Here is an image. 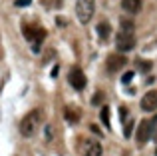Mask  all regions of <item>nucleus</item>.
I'll return each mask as SVG.
<instances>
[{
  "instance_id": "nucleus-1",
  "label": "nucleus",
  "mask_w": 157,
  "mask_h": 156,
  "mask_svg": "<svg viewBox=\"0 0 157 156\" xmlns=\"http://www.w3.org/2000/svg\"><path fill=\"white\" fill-rule=\"evenodd\" d=\"M40 124H42V110L36 108L32 110V112H28L26 116L22 118V122H20V134L22 136H34L36 130L40 128Z\"/></svg>"
},
{
  "instance_id": "nucleus-2",
  "label": "nucleus",
  "mask_w": 157,
  "mask_h": 156,
  "mask_svg": "<svg viewBox=\"0 0 157 156\" xmlns=\"http://www.w3.org/2000/svg\"><path fill=\"white\" fill-rule=\"evenodd\" d=\"M46 34V28L38 26V24H24V38L34 44V52H40V44L44 42Z\"/></svg>"
},
{
  "instance_id": "nucleus-3",
  "label": "nucleus",
  "mask_w": 157,
  "mask_h": 156,
  "mask_svg": "<svg viewBox=\"0 0 157 156\" xmlns=\"http://www.w3.org/2000/svg\"><path fill=\"white\" fill-rule=\"evenodd\" d=\"M96 12V0H76V16L82 24H88Z\"/></svg>"
},
{
  "instance_id": "nucleus-4",
  "label": "nucleus",
  "mask_w": 157,
  "mask_h": 156,
  "mask_svg": "<svg viewBox=\"0 0 157 156\" xmlns=\"http://www.w3.org/2000/svg\"><path fill=\"white\" fill-rule=\"evenodd\" d=\"M115 46H117L119 54L133 50L135 48V34L133 30H119V34L115 36Z\"/></svg>"
},
{
  "instance_id": "nucleus-5",
  "label": "nucleus",
  "mask_w": 157,
  "mask_h": 156,
  "mask_svg": "<svg viewBox=\"0 0 157 156\" xmlns=\"http://www.w3.org/2000/svg\"><path fill=\"white\" fill-rule=\"evenodd\" d=\"M68 82H70V86H72V88L84 90L86 84H88V78H86V74H84V70H82V68L74 66L72 70H70V74H68Z\"/></svg>"
},
{
  "instance_id": "nucleus-6",
  "label": "nucleus",
  "mask_w": 157,
  "mask_h": 156,
  "mask_svg": "<svg viewBox=\"0 0 157 156\" xmlns=\"http://www.w3.org/2000/svg\"><path fill=\"white\" fill-rule=\"evenodd\" d=\"M123 66H127L125 54H109V56L105 58V68H107V72H117V70H121Z\"/></svg>"
},
{
  "instance_id": "nucleus-7",
  "label": "nucleus",
  "mask_w": 157,
  "mask_h": 156,
  "mask_svg": "<svg viewBox=\"0 0 157 156\" xmlns=\"http://www.w3.org/2000/svg\"><path fill=\"white\" fill-rule=\"evenodd\" d=\"M153 136V122L151 120H141L139 122V128H137V142L139 144H145L149 138Z\"/></svg>"
},
{
  "instance_id": "nucleus-8",
  "label": "nucleus",
  "mask_w": 157,
  "mask_h": 156,
  "mask_svg": "<svg viewBox=\"0 0 157 156\" xmlns=\"http://www.w3.org/2000/svg\"><path fill=\"white\" fill-rule=\"evenodd\" d=\"M141 108L145 110V112H155L157 110V90H149V92L141 98Z\"/></svg>"
},
{
  "instance_id": "nucleus-9",
  "label": "nucleus",
  "mask_w": 157,
  "mask_h": 156,
  "mask_svg": "<svg viewBox=\"0 0 157 156\" xmlns=\"http://www.w3.org/2000/svg\"><path fill=\"white\" fill-rule=\"evenodd\" d=\"M82 154L84 156H101V144L100 142H86L82 146Z\"/></svg>"
},
{
  "instance_id": "nucleus-10",
  "label": "nucleus",
  "mask_w": 157,
  "mask_h": 156,
  "mask_svg": "<svg viewBox=\"0 0 157 156\" xmlns=\"http://www.w3.org/2000/svg\"><path fill=\"white\" fill-rule=\"evenodd\" d=\"M121 8L129 14H137L141 10V0H121Z\"/></svg>"
},
{
  "instance_id": "nucleus-11",
  "label": "nucleus",
  "mask_w": 157,
  "mask_h": 156,
  "mask_svg": "<svg viewBox=\"0 0 157 156\" xmlns=\"http://www.w3.org/2000/svg\"><path fill=\"white\" fill-rule=\"evenodd\" d=\"M64 118L70 122V124L78 122V120H80V108H74V106H66V110H64Z\"/></svg>"
},
{
  "instance_id": "nucleus-12",
  "label": "nucleus",
  "mask_w": 157,
  "mask_h": 156,
  "mask_svg": "<svg viewBox=\"0 0 157 156\" xmlns=\"http://www.w3.org/2000/svg\"><path fill=\"white\" fill-rule=\"evenodd\" d=\"M96 30H98V36H100V40H105L111 36V26H109V22H100L96 26Z\"/></svg>"
},
{
  "instance_id": "nucleus-13",
  "label": "nucleus",
  "mask_w": 157,
  "mask_h": 156,
  "mask_svg": "<svg viewBox=\"0 0 157 156\" xmlns=\"http://www.w3.org/2000/svg\"><path fill=\"white\" fill-rule=\"evenodd\" d=\"M100 118L101 122L109 128V106H101V112H100Z\"/></svg>"
},
{
  "instance_id": "nucleus-14",
  "label": "nucleus",
  "mask_w": 157,
  "mask_h": 156,
  "mask_svg": "<svg viewBox=\"0 0 157 156\" xmlns=\"http://www.w3.org/2000/svg\"><path fill=\"white\" fill-rule=\"evenodd\" d=\"M133 128H135V120H127L125 128H123V136H125V138H131V134H133Z\"/></svg>"
},
{
  "instance_id": "nucleus-15",
  "label": "nucleus",
  "mask_w": 157,
  "mask_h": 156,
  "mask_svg": "<svg viewBox=\"0 0 157 156\" xmlns=\"http://www.w3.org/2000/svg\"><path fill=\"white\" fill-rule=\"evenodd\" d=\"M119 26H121V30H133L135 24H133V20H129V18H121Z\"/></svg>"
},
{
  "instance_id": "nucleus-16",
  "label": "nucleus",
  "mask_w": 157,
  "mask_h": 156,
  "mask_svg": "<svg viewBox=\"0 0 157 156\" xmlns=\"http://www.w3.org/2000/svg\"><path fill=\"white\" fill-rule=\"evenodd\" d=\"M137 66L141 68V72H149L151 66H153V62H151V60H137Z\"/></svg>"
},
{
  "instance_id": "nucleus-17",
  "label": "nucleus",
  "mask_w": 157,
  "mask_h": 156,
  "mask_svg": "<svg viewBox=\"0 0 157 156\" xmlns=\"http://www.w3.org/2000/svg\"><path fill=\"white\" fill-rule=\"evenodd\" d=\"M101 100H104V92H96V96H94V104H101Z\"/></svg>"
},
{
  "instance_id": "nucleus-18",
  "label": "nucleus",
  "mask_w": 157,
  "mask_h": 156,
  "mask_svg": "<svg viewBox=\"0 0 157 156\" xmlns=\"http://www.w3.org/2000/svg\"><path fill=\"white\" fill-rule=\"evenodd\" d=\"M119 118H121V122L127 118V108L125 106H119Z\"/></svg>"
},
{
  "instance_id": "nucleus-19",
  "label": "nucleus",
  "mask_w": 157,
  "mask_h": 156,
  "mask_svg": "<svg viewBox=\"0 0 157 156\" xmlns=\"http://www.w3.org/2000/svg\"><path fill=\"white\" fill-rule=\"evenodd\" d=\"M131 78H133V72L129 70V72H125V74H123V80H121V82H123V84H127V82H129Z\"/></svg>"
},
{
  "instance_id": "nucleus-20",
  "label": "nucleus",
  "mask_w": 157,
  "mask_h": 156,
  "mask_svg": "<svg viewBox=\"0 0 157 156\" xmlns=\"http://www.w3.org/2000/svg\"><path fill=\"white\" fill-rule=\"evenodd\" d=\"M32 2V0H16V6H18V8H22V6H28V4H30Z\"/></svg>"
},
{
  "instance_id": "nucleus-21",
  "label": "nucleus",
  "mask_w": 157,
  "mask_h": 156,
  "mask_svg": "<svg viewBox=\"0 0 157 156\" xmlns=\"http://www.w3.org/2000/svg\"><path fill=\"white\" fill-rule=\"evenodd\" d=\"M90 130H92V132H94V134H98V136H101V130H100V128H98V126H96V124H92V126H90Z\"/></svg>"
},
{
  "instance_id": "nucleus-22",
  "label": "nucleus",
  "mask_w": 157,
  "mask_h": 156,
  "mask_svg": "<svg viewBox=\"0 0 157 156\" xmlns=\"http://www.w3.org/2000/svg\"><path fill=\"white\" fill-rule=\"evenodd\" d=\"M155 140H157V132H155Z\"/></svg>"
}]
</instances>
